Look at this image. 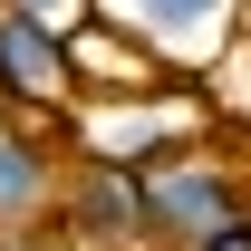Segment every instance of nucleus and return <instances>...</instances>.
Returning <instances> with one entry per match:
<instances>
[{"mask_svg": "<svg viewBox=\"0 0 251 251\" xmlns=\"http://www.w3.org/2000/svg\"><path fill=\"white\" fill-rule=\"evenodd\" d=\"M135 184H145V251H193V242H213L232 213H251V164L222 135H193L174 155L135 164Z\"/></svg>", "mask_w": 251, "mask_h": 251, "instance_id": "1", "label": "nucleus"}, {"mask_svg": "<svg viewBox=\"0 0 251 251\" xmlns=\"http://www.w3.org/2000/svg\"><path fill=\"white\" fill-rule=\"evenodd\" d=\"M193 135H213L203 87H155V97H77L58 116V145L77 164H155Z\"/></svg>", "mask_w": 251, "mask_h": 251, "instance_id": "2", "label": "nucleus"}, {"mask_svg": "<svg viewBox=\"0 0 251 251\" xmlns=\"http://www.w3.org/2000/svg\"><path fill=\"white\" fill-rule=\"evenodd\" d=\"M97 20H116L126 39H145L164 77L203 87L232 49H242V0H97Z\"/></svg>", "mask_w": 251, "mask_h": 251, "instance_id": "3", "label": "nucleus"}, {"mask_svg": "<svg viewBox=\"0 0 251 251\" xmlns=\"http://www.w3.org/2000/svg\"><path fill=\"white\" fill-rule=\"evenodd\" d=\"M49 232H58V251H145V184H135V164H77L68 155Z\"/></svg>", "mask_w": 251, "mask_h": 251, "instance_id": "4", "label": "nucleus"}, {"mask_svg": "<svg viewBox=\"0 0 251 251\" xmlns=\"http://www.w3.org/2000/svg\"><path fill=\"white\" fill-rule=\"evenodd\" d=\"M58 184H68V145H58V126L10 116V106H0V232H49Z\"/></svg>", "mask_w": 251, "mask_h": 251, "instance_id": "5", "label": "nucleus"}, {"mask_svg": "<svg viewBox=\"0 0 251 251\" xmlns=\"http://www.w3.org/2000/svg\"><path fill=\"white\" fill-rule=\"evenodd\" d=\"M0 106H10V116H39V126H58L68 106H77L68 39H49L39 20H20V10H0Z\"/></svg>", "mask_w": 251, "mask_h": 251, "instance_id": "6", "label": "nucleus"}, {"mask_svg": "<svg viewBox=\"0 0 251 251\" xmlns=\"http://www.w3.org/2000/svg\"><path fill=\"white\" fill-rule=\"evenodd\" d=\"M68 68H77V97H155V87H184V77H164V58L145 39H126L116 20H87V29L68 39Z\"/></svg>", "mask_w": 251, "mask_h": 251, "instance_id": "7", "label": "nucleus"}, {"mask_svg": "<svg viewBox=\"0 0 251 251\" xmlns=\"http://www.w3.org/2000/svg\"><path fill=\"white\" fill-rule=\"evenodd\" d=\"M203 106H213V126H242V135H251V39L203 77Z\"/></svg>", "mask_w": 251, "mask_h": 251, "instance_id": "8", "label": "nucleus"}, {"mask_svg": "<svg viewBox=\"0 0 251 251\" xmlns=\"http://www.w3.org/2000/svg\"><path fill=\"white\" fill-rule=\"evenodd\" d=\"M0 10H20V20H39L49 39H77V29L97 20V0H0Z\"/></svg>", "mask_w": 251, "mask_h": 251, "instance_id": "9", "label": "nucleus"}, {"mask_svg": "<svg viewBox=\"0 0 251 251\" xmlns=\"http://www.w3.org/2000/svg\"><path fill=\"white\" fill-rule=\"evenodd\" d=\"M193 251H251V213H232V222L213 232V242H193Z\"/></svg>", "mask_w": 251, "mask_h": 251, "instance_id": "10", "label": "nucleus"}, {"mask_svg": "<svg viewBox=\"0 0 251 251\" xmlns=\"http://www.w3.org/2000/svg\"><path fill=\"white\" fill-rule=\"evenodd\" d=\"M242 39H251V0H242Z\"/></svg>", "mask_w": 251, "mask_h": 251, "instance_id": "11", "label": "nucleus"}, {"mask_svg": "<svg viewBox=\"0 0 251 251\" xmlns=\"http://www.w3.org/2000/svg\"><path fill=\"white\" fill-rule=\"evenodd\" d=\"M242 164H251V145H242Z\"/></svg>", "mask_w": 251, "mask_h": 251, "instance_id": "12", "label": "nucleus"}]
</instances>
